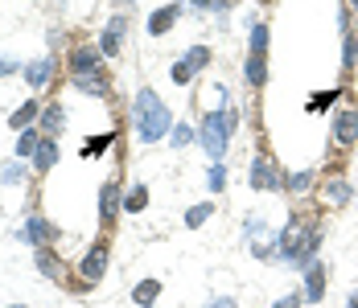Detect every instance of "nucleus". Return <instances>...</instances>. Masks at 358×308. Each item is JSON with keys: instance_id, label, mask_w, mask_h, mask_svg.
<instances>
[{"instance_id": "f257e3e1", "label": "nucleus", "mask_w": 358, "mask_h": 308, "mask_svg": "<svg viewBox=\"0 0 358 308\" xmlns=\"http://www.w3.org/2000/svg\"><path fill=\"white\" fill-rule=\"evenodd\" d=\"M132 119H136V136H140L144 144H153V140H161L165 132H173V115H169V107H165L153 91H140V95H136Z\"/></svg>"}, {"instance_id": "f03ea898", "label": "nucleus", "mask_w": 358, "mask_h": 308, "mask_svg": "<svg viewBox=\"0 0 358 308\" xmlns=\"http://www.w3.org/2000/svg\"><path fill=\"white\" fill-rule=\"evenodd\" d=\"M231 132H235V111H231V107H219V111H210V115L202 119V132H198V136H202V148L210 152L214 165H223Z\"/></svg>"}, {"instance_id": "7ed1b4c3", "label": "nucleus", "mask_w": 358, "mask_h": 308, "mask_svg": "<svg viewBox=\"0 0 358 308\" xmlns=\"http://www.w3.org/2000/svg\"><path fill=\"white\" fill-rule=\"evenodd\" d=\"M317 243H322L317 230H305V226L293 222V226L280 235V255H284L293 268H309V263H317Z\"/></svg>"}, {"instance_id": "20e7f679", "label": "nucleus", "mask_w": 358, "mask_h": 308, "mask_svg": "<svg viewBox=\"0 0 358 308\" xmlns=\"http://www.w3.org/2000/svg\"><path fill=\"white\" fill-rule=\"evenodd\" d=\"M280 181H276V169H272V161L268 156H256L251 161V189H276Z\"/></svg>"}, {"instance_id": "39448f33", "label": "nucleus", "mask_w": 358, "mask_h": 308, "mask_svg": "<svg viewBox=\"0 0 358 308\" xmlns=\"http://www.w3.org/2000/svg\"><path fill=\"white\" fill-rule=\"evenodd\" d=\"M124 29H128V21L124 16H111L107 21V29H103V41H99V54H120V37H124Z\"/></svg>"}, {"instance_id": "423d86ee", "label": "nucleus", "mask_w": 358, "mask_h": 308, "mask_svg": "<svg viewBox=\"0 0 358 308\" xmlns=\"http://www.w3.org/2000/svg\"><path fill=\"white\" fill-rule=\"evenodd\" d=\"M103 268H107V247L99 243V247H91V251H87V259H82V280H87V284H95V280L103 276Z\"/></svg>"}, {"instance_id": "0eeeda50", "label": "nucleus", "mask_w": 358, "mask_h": 308, "mask_svg": "<svg viewBox=\"0 0 358 308\" xmlns=\"http://www.w3.org/2000/svg\"><path fill=\"white\" fill-rule=\"evenodd\" d=\"M334 140L338 144H355L358 140V111H342L334 119Z\"/></svg>"}, {"instance_id": "6e6552de", "label": "nucleus", "mask_w": 358, "mask_h": 308, "mask_svg": "<svg viewBox=\"0 0 358 308\" xmlns=\"http://www.w3.org/2000/svg\"><path fill=\"white\" fill-rule=\"evenodd\" d=\"M177 12H181V4H165V8H157L153 16H148V33H169L173 29V21H177Z\"/></svg>"}, {"instance_id": "1a4fd4ad", "label": "nucleus", "mask_w": 358, "mask_h": 308, "mask_svg": "<svg viewBox=\"0 0 358 308\" xmlns=\"http://www.w3.org/2000/svg\"><path fill=\"white\" fill-rule=\"evenodd\" d=\"M54 235H58V226H49L45 218H29V222H25V230H21V239H25V243H49Z\"/></svg>"}, {"instance_id": "9d476101", "label": "nucleus", "mask_w": 358, "mask_h": 308, "mask_svg": "<svg viewBox=\"0 0 358 308\" xmlns=\"http://www.w3.org/2000/svg\"><path fill=\"white\" fill-rule=\"evenodd\" d=\"M322 292H326V268L309 263L305 268V300H322Z\"/></svg>"}, {"instance_id": "9b49d317", "label": "nucleus", "mask_w": 358, "mask_h": 308, "mask_svg": "<svg viewBox=\"0 0 358 308\" xmlns=\"http://www.w3.org/2000/svg\"><path fill=\"white\" fill-rule=\"evenodd\" d=\"M115 206H120V185H111V181H107V185H103V193H99V218H103V222H111V218H115Z\"/></svg>"}, {"instance_id": "f8f14e48", "label": "nucleus", "mask_w": 358, "mask_h": 308, "mask_svg": "<svg viewBox=\"0 0 358 308\" xmlns=\"http://www.w3.org/2000/svg\"><path fill=\"white\" fill-rule=\"evenodd\" d=\"M70 66H74V74H91V70H99V54L95 49H74Z\"/></svg>"}, {"instance_id": "ddd939ff", "label": "nucleus", "mask_w": 358, "mask_h": 308, "mask_svg": "<svg viewBox=\"0 0 358 308\" xmlns=\"http://www.w3.org/2000/svg\"><path fill=\"white\" fill-rule=\"evenodd\" d=\"M49 70H54V62H49V58H41V62H33V66H25V82H29V86L37 91V86H41V82L49 78Z\"/></svg>"}, {"instance_id": "4468645a", "label": "nucleus", "mask_w": 358, "mask_h": 308, "mask_svg": "<svg viewBox=\"0 0 358 308\" xmlns=\"http://www.w3.org/2000/svg\"><path fill=\"white\" fill-rule=\"evenodd\" d=\"M33 119H37V103L29 99V103H21V107L12 111V119H8V128H16V132H25V128H29Z\"/></svg>"}, {"instance_id": "2eb2a0df", "label": "nucleus", "mask_w": 358, "mask_h": 308, "mask_svg": "<svg viewBox=\"0 0 358 308\" xmlns=\"http://www.w3.org/2000/svg\"><path fill=\"white\" fill-rule=\"evenodd\" d=\"M132 296H136V305H140V308L157 305V296H161V284H157V280H140V284H136V292H132Z\"/></svg>"}, {"instance_id": "dca6fc26", "label": "nucleus", "mask_w": 358, "mask_h": 308, "mask_svg": "<svg viewBox=\"0 0 358 308\" xmlns=\"http://www.w3.org/2000/svg\"><path fill=\"white\" fill-rule=\"evenodd\" d=\"M247 82H251V86H264V82H268V66H264V54H251V58H247Z\"/></svg>"}, {"instance_id": "f3484780", "label": "nucleus", "mask_w": 358, "mask_h": 308, "mask_svg": "<svg viewBox=\"0 0 358 308\" xmlns=\"http://www.w3.org/2000/svg\"><path fill=\"white\" fill-rule=\"evenodd\" d=\"M54 161H58L54 140H41V144H37V152H33V165H37V169H54Z\"/></svg>"}, {"instance_id": "a211bd4d", "label": "nucleus", "mask_w": 358, "mask_h": 308, "mask_svg": "<svg viewBox=\"0 0 358 308\" xmlns=\"http://www.w3.org/2000/svg\"><path fill=\"white\" fill-rule=\"evenodd\" d=\"M74 82H78V91H87V95H107V82H103L99 74H95V78H91V74H74Z\"/></svg>"}, {"instance_id": "6ab92c4d", "label": "nucleus", "mask_w": 358, "mask_h": 308, "mask_svg": "<svg viewBox=\"0 0 358 308\" xmlns=\"http://www.w3.org/2000/svg\"><path fill=\"white\" fill-rule=\"evenodd\" d=\"M264 49H268V25L251 21V54H264Z\"/></svg>"}, {"instance_id": "aec40b11", "label": "nucleus", "mask_w": 358, "mask_h": 308, "mask_svg": "<svg viewBox=\"0 0 358 308\" xmlns=\"http://www.w3.org/2000/svg\"><path fill=\"white\" fill-rule=\"evenodd\" d=\"M37 144H41V140L33 136V128H29V132H21V140H16V156H21V161H29V156L37 152Z\"/></svg>"}, {"instance_id": "412c9836", "label": "nucleus", "mask_w": 358, "mask_h": 308, "mask_svg": "<svg viewBox=\"0 0 358 308\" xmlns=\"http://www.w3.org/2000/svg\"><path fill=\"white\" fill-rule=\"evenodd\" d=\"M144 206H148V193H144V185H136V189L124 198V210H128V214H140Z\"/></svg>"}, {"instance_id": "4be33fe9", "label": "nucleus", "mask_w": 358, "mask_h": 308, "mask_svg": "<svg viewBox=\"0 0 358 308\" xmlns=\"http://www.w3.org/2000/svg\"><path fill=\"white\" fill-rule=\"evenodd\" d=\"M210 214H214V206H210V202H202V206H194V210H190V214H186V226H190V230H194V226H202V222H206V218H210Z\"/></svg>"}, {"instance_id": "5701e85b", "label": "nucleus", "mask_w": 358, "mask_h": 308, "mask_svg": "<svg viewBox=\"0 0 358 308\" xmlns=\"http://www.w3.org/2000/svg\"><path fill=\"white\" fill-rule=\"evenodd\" d=\"M326 189H330V202H334V206H346V202H350V185H346V181H330Z\"/></svg>"}, {"instance_id": "b1692460", "label": "nucleus", "mask_w": 358, "mask_h": 308, "mask_svg": "<svg viewBox=\"0 0 358 308\" xmlns=\"http://www.w3.org/2000/svg\"><path fill=\"white\" fill-rule=\"evenodd\" d=\"M37 263H41V272H45V276H54V280H62V263H58V259H54L49 251H41V255H37Z\"/></svg>"}, {"instance_id": "393cba45", "label": "nucleus", "mask_w": 358, "mask_h": 308, "mask_svg": "<svg viewBox=\"0 0 358 308\" xmlns=\"http://www.w3.org/2000/svg\"><path fill=\"white\" fill-rule=\"evenodd\" d=\"M186 62H190V66H194V70H202V66H206V62H210V49H206V45H194V49H190V54H186Z\"/></svg>"}, {"instance_id": "a878e982", "label": "nucleus", "mask_w": 358, "mask_h": 308, "mask_svg": "<svg viewBox=\"0 0 358 308\" xmlns=\"http://www.w3.org/2000/svg\"><path fill=\"white\" fill-rule=\"evenodd\" d=\"M194 74H198V70H194V66H190V62H186V58H181V62H177V66H173V82H177V86H186V82H190V78H194Z\"/></svg>"}, {"instance_id": "bb28decb", "label": "nucleus", "mask_w": 358, "mask_h": 308, "mask_svg": "<svg viewBox=\"0 0 358 308\" xmlns=\"http://www.w3.org/2000/svg\"><path fill=\"white\" fill-rule=\"evenodd\" d=\"M107 144H111V136H95V140H87L82 156H103V152H107Z\"/></svg>"}, {"instance_id": "cd10ccee", "label": "nucleus", "mask_w": 358, "mask_h": 308, "mask_svg": "<svg viewBox=\"0 0 358 308\" xmlns=\"http://www.w3.org/2000/svg\"><path fill=\"white\" fill-rule=\"evenodd\" d=\"M41 119H45V128H49V132H58V128H62V107H58V103H54V107H45V115H41Z\"/></svg>"}, {"instance_id": "c85d7f7f", "label": "nucleus", "mask_w": 358, "mask_h": 308, "mask_svg": "<svg viewBox=\"0 0 358 308\" xmlns=\"http://www.w3.org/2000/svg\"><path fill=\"white\" fill-rule=\"evenodd\" d=\"M190 140H194V128H186V123H177V128H173V144L181 148V144H190Z\"/></svg>"}, {"instance_id": "c756f323", "label": "nucleus", "mask_w": 358, "mask_h": 308, "mask_svg": "<svg viewBox=\"0 0 358 308\" xmlns=\"http://www.w3.org/2000/svg\"><path fill=\"white\" fill-rule=\"evenodd\" d=\"M355 62H358V41L346 33V58H342V66H355Z\"/></svg>"}, {"instance_id": "7c9ffc66", "label": "nucleus", "mask_w": 358, "mask_h": 308, "mask_svg": "<svg viewBox=\"0 0 358 308\" xmlns=\"http://www.w3.org/2000/svg\"><path fill=\"white\" fill-rule=\"evenodd\" d=\"M223 185H227V173H223V165H214V169H210V189L219 193Z\"/></svg>"}, {"instance_id": "2f4dec72", "label": "nucleus", "mask_w": 358, "mask_h": 308, "mask_svg": "<svg viewBox=\"0 0 358 308\" xmlns=\"http://www.w3.org/2000/svg\"><path fill=\"white\" fill-rule=\"evenodd\" d=\"M334 95H338V91H326V95H317V99H313L309 107H326V103H334Z\"/></svg>"}, {"instance_id": "473e14b6", "label": "nucleus", "mask_w": 358, "mask_h": 308, "mask_svg": "<svg viewBox=\"0 0 358 308\" xmlns=\"http://www.w3.org/2000/svg\"><path fill=\"white\" fill-rule=\"evenodd\" d=\"M309 181H313V173H297V177H293V189H305Z\"/></svg>"}, {"instance_id": "72a5a7b5", "label": "nucleus", "mask_w": 358, "mask_h": 308, "mask_svg": "<svg viewBox=\"0 0 358 308\" xmlns=\"http://www.w3.org/2000/svg\"><path fill=\"white\" fill-rule=\"evenodd\" d=\"M272 308H301V296H284V300H276Z\"/></svg>"}, {"instance_id": "f704fd0d", "label": "nucleus", "mask_w": 358, "mask_h": 308, "mask_svg": "<svg viewBox=\"0 0 358 308\" xmlns=\"http://www.w3.org/2000/svg\"><path fill=\"white\" fill-rule=\"evenodd\" d=\"M210 308H235V300L231 296H219V300H210Z\"/></svg>"}, {"instance_id": "c9c22d12", "label": "nucleus", "mask_w": 358, "mask_h": 308, "mask_svg": "<svg viewBox=\"0 0 358 308\" xmlns=\"http://www.w3.org/2000/svg\"><path fill=\"white\" fill-rule=\"evenodd\" d=\"M16 70V62H8V58H0V74H12Z\"/></svg>"}, {"instance_id": "e433bc0d", "label": "nucleus", "mask_w": 358, "mask_h": 308, "mask_svg": "<svg viewBox=\"0 0 358 308\" xmlns=\"http://www.w3.org/2000/svg\"><path fill=\"white\" fill-rule=\"evenodd\" d=\"M235 0H206V8H231Z\"/></svg>"}, {"instance_id": "4c0bfd02", "label": "nucleus", "mask_w": 358, "mask_h": 308, "mask_svg": "<svg viewBox=\"0 0 358 308\" xmlns=\"http://www.w3.org/2000/svg\"><path fill=\"white\" fill-rule=\"evenodd\" d=\"M350 308H358V292H355V296H350Z\"/></svg>"}, {"instance_id": "58836bf2", "label": "nucleus", "mask_w": 358, "mask_h": 308, "mask_svg": "<svg viewBox=\"0 0 358 308\" xmlns=\"http://www.w3.org/2000/svg\"><path fill=\"white\" fill-rule=\"evenodd\" d=\"M194 4H206V0H194Z\"/></svg>"}, {"instance_id": "ea45409f", "label": "nucleus", "mask_w": 358, "mask_h": 308, "mask_svg": "<svg viewBox=\"0 0 358 308\" xmlns=\"http://www.w3.org/2000/svg\"><path fill=\"white\" fill-rule=\"evenodd\" d=\"M350 4H355V8H358V0H350Z\"/></svg>"}, {"instance_id": "a19ab883", "label": "nucleus", "mask_w": 358, "mask_h": 308, "mask_svg": "<svg viewBox=\"0 0 358 308\" xmlns=\"http://www.w3.org/2000/svg\"><path fill=\"white\" fill-rule=\"evenodd\" d=\"M12 308H25V305H12Z\"/></svg>"}]
</instances>
